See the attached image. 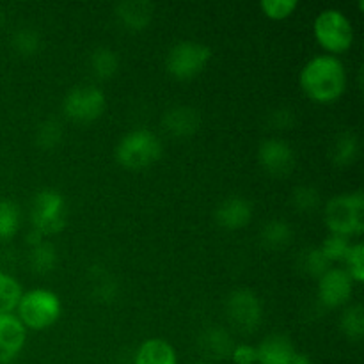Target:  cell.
<instances>
[{"label": "cell", "instance_id": "obj_1", "mask_svg": "<svg viewBox=\"0 0 364 364\" xmlns=\"http://www.w3.org/2000/svg\"><path fill=\"white\" fill-rule=\"evenodd\" d=\"M302 92L316 103H333L347 89V68L338 55L318 53L299 73Z\"/></svg>", "mask_w": 364, "mask_h": 364}, {"label": "cell", "instance_id": "obj_2", "mask_svg": "<svg viewBox=\"0 0 364 364\" xmlns=\"http://www.w3.org/2000/svg\"><path fill=\"white\" fill-rule=\"evenodd\" d=\"M14 311L27 331H45L59 320L63 302L55 291L46 288H32L21 294Z\"/></svg>", "mask_w": 364, "mask_h": 364}, {"label": "cell", "instance_id": "obj_3", "mask_svg": "<svg viewBox=\"0 0 364 364\" xmlns=\"http://www.w3.org/2000/svg\"><path fill=\"white\" fill-rule=\"evenodd\" d=\"M331 233L355 237L364 231V196L361 191L343 192L327 201L323 210Z\"/></svg>", "mask_w": 364, "mask_h": 364}, {"label": "cell", "instance_id": "obj_4", "mask_svg": "<svg viewBox=\"0 0 364 364\" xmlns=\"http://www.w3.org/2000/svg\"><path fill=\"white\" fill-rule=\"evenodd\" d=\"M164 146L159 135L148 128H134L119 139L116 160L127 169H144L162 156Z\"/></svg>", "mask_w": 364, "mask_h": 364}, {"label": "cell", "instance_id": "obj_5", "mask_svg": "<svg viewBox=\"0 0 364 364\" xmlns=\"http://www.w3.org/2000/svg\"><path fill=\"white\" fill-rule=\"evenodd\" d=\"M313 34L327 53L338 55L347 52L354 43V25L341 9L327 7L316 14L313 21Z\"/></svg>", "mask_w": 364, "mask_h": 364}, {"label": "cell", "instance_id": "obj_6", "mask_svg": "<svg viewBox=\"0 0 364 364\" xmlns=\"http://www.w3.org/2000/svg\"><path fill=\"white\" fill-rule=\"evenodd\" d=\"M66 199L57 191L38 192L31 205V223L32 230L38 231L43 237L57 235L66 228Z\"/></svg>", "mask_w": 364, "mask_h": 364}, {"label": "cell", "instance_id": "obj_7", "mask_svg": "<svg viewBox=\"0 0 364 364\" xmlns=\"http://www.w3.org/2000/svg\"><path fill=\"white\" fill-rule=\"evenodd\" d=\"M212 59V50L199 41H183L174 43L166 55V68L169 75L178 80H191L198 77Z\"/></svg>", "mask_w": 364, "mask_h": 364}, {"label": "cell", "instance_id": "obj_8", "mask_svg": "<svg viewBox=\"0 0 364 364\" xmlns=\"http://www.w3.org/2000/svg\"><path fill=\"white\" fill-rule=\"evenodd\" d=\"M107 109L105 92L96 85H78L73 87L63 102V110L70 119L77 123L96 121Z\"/></svg>", "mask_w": 364, "mask_h": 364}, {"label": "cell", "instance_id": "obj_9", "mask_svg": "<svg viewBox=\"0 0 364 364\" xmlns=\"http://www.w3.org/2000/svg\"><path fill=\"white\" fill-rule=\"evenodd\" d=\"M226 313L230 322L242 333H252L263 320L262 301L249 288H238L228 295Z\"/></svg>", "mask_w": 364, "mask_h": 364}, {"label": "cell", "instance_id": "obj_10", "mask_svg": "<svg viewBox=\"0 0 364 364\" xmlns=\"http://www.w3.org/2000/svg\"><path fill=\"white\" fill-rule=\"evenodd\" d=\"M354 284L355 283L343 267H331L327 272L318 277L316 295H318L320 304L329 309L347 306L354 295Z\"/></svg>", "mask_w": 364, "mask_h": 364}, {"label": "cell", "instance_id": "obj_11", "mask_svg": "<svg viewBox=\"0 0 364 364\" xmlns=\"http://www.w3.org/2000/svg\"><path fill=\"white\" fill-rule=\"evenodd\" d=\"M259 364H311V359L295 348L284 334H270L256 347Z\"/></svg>", "mask_w": 364, "mask_h": 364}, {"label": "cell", "instance_id": "obj_12", "mask_svg": "<svg viewBox=\"0 0 364 364\" xmlns=\"http://www.w3.org/2000/svg\"><path fill=\"white\" fill-rule=\"evenodd\" d=\"M259 166L274 176H287L295 166V151L290 142L279 137L262 141L258 148Z\"/></svg>", "mask_w": 364, "mask_h": 364}, {"label": "cell", "instance_id": "obj_13", "mask_svg": "<svg viewBox=\"0 0 364 364\" xmlns=\"http://www.w3.org/2000/svg\"><path fill=\"white\" fill-rule=\"evenodd\" d=\"M27 329L14 313L0 315V364H9L23 350Z\"/></svg>", "mask_w": 364, "mask_h": 364}, {"label": "cell", "instance_id": "obj_14", "mask_svg": "<svg viewBox=\"0 0 364 364\" xmlns=\"http://www.w3.org/2000/svg\"><path fill=\"white\" fill-rule=\"evenodd\" d=\"M252 219V205L247 198L231 196L226 198L215 210V220L226 230H242Z\"/></svg>", "mask_w": 364, "mask_h": 364}, {"label": "cell", "instance_id": "obj_15", "mask_svg": "<svg viewBox=\"0 0 364 364\" xmlns=\"http://www.w3.org/2000/svg\"><path fill=\"white\" fill-rule=\"evenodd\" d=\"M162 123L166 130L174 137H188L199 130L201 116L194 107L174 105L164 112Z\"/></svg>", "mask_w": 364, "mask_h": 364}, {"label": "cell", "instance_id": "obj_16", "mask_svg": "<svg viewBox=\"0 0 364 364\" xmlns=\"http://www.w3.org/2000/svg\"><path fill=\"white\" fill-rule=\"evenodd\" d=\"M155 6L148 0H124L116 6V16L130 31H142L153 20Z\"/></svg>", "mask_w": 364, "mask_h": 364}, {"label": "cell", "instance_id": "obj_17", "mask_svg": "<svg viewBox=\"0 0 364 364\" xmlns=\"http://www.w3.org/2000/svg\"><path fill=\"white\" fill-rule=\"evenodd\" d=\"M134 364H178V355L167 340L149 338L135 352Z\"/></svg>", "mask_w": 364, "mask_h": 364}, {"label": "cell", "instance_id": "obj_18", "mask_svg": "<svg viewBox=\"0 0 364 364\" xmlns=\"http://www.w3.org/2000/svg\"><path fill=\"white\" fill-rule=\"evenodd\" d=\"M199 348L205 355L212 359H226L231 358L235 343L231 334L223 327H208L205 333L199 336Z\"/></svg>", "mask_w": 364, "mask_h": 364}, {"label": "cell", "instance_id": "obj_19", "mask_svg": "<svg viewBox=\"0 0 364 364\" xmlns=\"http://www.w3.org/2000/svg\"><path fill=\"white\" fill-rule=\"evenodd\" d=\"M359 156V137L354 132H341L331 149V159L338 167L354 164Z\"/></svg>", "mask_w": 364, "mask_h": 364}, {"label": "cell", "instance_id": "obj_20", "mask_svg": "<svg viewBox=\"0 0 364 364\" xmlns=\"http://www.w3.org/2000/svg\"><path fill=\"white\" fill-rule=\"evenodd\" d=\"M262 242L270 249H283L294 238V230H291L290 224L283 219H272L267 224H263L262 228Z\"/></svg>", "mask_w": 364, "mask_h": 364}, {"label": "cell", "instance_id": "obj_21", "mask_svg": "<svg viewBox=\"0 0 364 364\" xmlns=\"http://www.w3.org/2000/svg\"><path fill=\"white\" fill-rule=\"evenodd\" d=\"M89 64H91V70L96 77L107 80V78L114 77L116 71L119 70V55L112 48L100 46L91 53Z\"/></svg>", "mask_w": 364, "mask_h": 364}, {"label": "cell", "instance_id": "obj_22", "mask_svg": "<svg viewBox=\"0 0 364 364\" xmlns=\"http://www.w3.org/2000/svg\"><path fill=\"white\" fill-rule=\"evenodd\" d=\"M21 294H23V290H21L20 281L11 274L0 270V315L14 313Z\"/></svg>", "mask_w": 364, "mask_h": 364}, {"label": "cell", "instance_id": "obj_23", "mask_svg": "<svg viewBox=\"0 0 364 364\" xmlns=\"http://www.w3.org/2000/svg\"><path fill=\"white\" fill-rule=\"evenodd\" d=\"M341 333L352 341H359L364 336V309L361 304H350L343 309L340 318Z\"/></svg>", "mask_w": 364, "mask_h": 364}, {"label": "cell", "instance_id": "obj_24", "mask_svg": "<svg viewBox=\"0 0 364 364\" xmlns=\"http://www.w3.org/2000/svg\"><path fill=\"white\" fill-rule=\"evenodd\" d=\"M21 224V212L16 203L0 199V242L9 240L18 233Z\"/></svg>", "mask_w": 364, "mask_h": 364}, {"label": "cell", "instance_id": "obj_25", "mask_svg": "<svg viewBox=\"0 0 364 364\" xmlns=\"http://www.w3.org/2000/svg\"><path fill=\"white\" fill-rule=\"evenodd\" d=\"M28 259H31V267L34 269V272L46 274L55 269L57 251L50 242L41 240L38 244L31 245V256H28Z\"/></svg>", "mask_w": 364, "mask_h": 364}, {"label": "cell", "instance_id": "obj_26", "mask_svg": "<svg viewBox=\"0 0 364 364\" xmlns=\"http://www.w3.org/2000/svg\"><path fill=\"white\" fill-rule=\"evenodd\" d=\"M63 124L57 119H46L36 130V144L43 149H52L63 141Z\"/></svg>", "mask_w": 364, "mask_h": 364}, {"label": "cell", "instance_id": "obj_27", "mask_svg": "<svg viewBox=\"0 0 364 364\" xmlns=\"http://www.w3.org/2000/svg\"><path fill=\"white\" fill-rule=\"evenodd\" d=\"M350 245H352V242L348 237H341V235L329 233V237L322 242V245H320L318 249L322 251V255L329 259L331 265H333V263H336V262H343L345 256H347V252H348V249H350Z\"/></svg>", "mask_w": 364, "mask_h": 364}, {"label": "cell", "instance_id": "obj_28", "mask_svg": "<svg viewBox=\"0 0 364 364\" xmlns=\"http://www.w3.org/2000/svg\"><path fill=\"white\" fill-rule=\"evenodd\" d=\"M13 46L21 55H32L41 46V36L32 27H21L13 34Z\"/></svg>", "mask_w": 364, "mask_h": 364}, {"label": "cell", "instance_id": "obj_29", "mask_svg": "<svg viewBox=\"0 0 364 364\" xmlns=\"http://www.w3.org/2000/svg\"><path fill=\"white\" fill-rule=\"evenodd\" d=\"M343 263H345L343 269L347 270L348 276L352 277V281H354L355 284L363 283L364 281V245L361 242H355V244L350 245Z\"/></svg>", "mask_w": 364, "mask_h": 364}, {"label": "cell", "instance_id": "obj_30", "mask_svg": "<svg viewBox=\"0 0 364 364\" xmlns=\"http://www.w3.org/2000/svg\"><path fill=\"white\" fill-rule=\"evenodd\" d=\"M291 203L301 212H311L320 205V192L313 185H299L291 192Z\"/></svg>", "mask_w": 364, "mask_h": 364}, {"label": "cell", "instance_id": "obj_31", "mask_svg": "<svg viewBox=\"0 0 364 364\" xmlns=\"http://www.w3.org/2000/svg\"><path fill=\"white\" fill-rule=\"evenodd\" d=\"M297 7V0H262L259 2V9L270 20H284V18L291 16Z\"/></svg>", "mask_w": 364, "mask_h": 364}, {"label": "cell", "instance_id": "obj_32", "mask_svg": "<svg viewBox=\"0 0 364 364\" xmlns=\"http://www.w3.org/2000/svg\"><path fill=\"white\" fill-rule=\"evenodd\" d=\"M331 267L333 265L329 263V259L322 255V251H320L318 247L309 249V251H306L304 255H302V270H306L309 276L316 277V279H318L323 272H327Z\"/></svg>", "mask_w": 364, "mask_h": 364}, {"label": "cell", "instance_id": "obj_33", "mask_svg": "<svg viewBox=\"0 0 364 364\" xmlns=\"http://www.w3.org/2000/svg\"><path fill=\"white\" fill-rule=\"evenodd\" d=\"M231 361L235 364H256L258 363V352H256V347L249 343L235 345L233 352H231Z\"/></svg>", "mask_w": 364, "mask_h": 364}, {"label": "cell", "instance_id": "obj_34", "mask_svg": "<svg viewBox=\"0 0 364 364\" xmlns=\"http://www.w3.org/2000/svg\"><path fill=\"white\" fill-rule=\"evenodd\" d=\"M295 112H291L290 109H277L270 114V123L274 128H279V130H287L291 123H294Z\"/></svg>", "mask_w": 364, "mask_h": 364}, {"label": "cell", "instance_id": "obj_35", "mask_svg": "<svg viewBox=\"0 0 364 364\" xmlns=\"http://www.w3.org/2000/svg\"><path fill=\"white\" fill-rule=\"evenodd\" d=\"M194 364H215V363H212V361H199V363H194Z\"/></svg>", "mask_w": 364, "mask_h": 364}]
</instances>
